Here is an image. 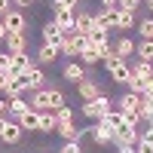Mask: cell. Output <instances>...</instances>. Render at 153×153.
<instances>
[{
    "instance_id": "1",
    "label": "cell",
    "mask_w": 153,
    "mask_h": 153,
    "mask_svg": "<svg viewBox=\"0 0 153 153\" xmlns=\"http://www.w3.org/2000/svg\"><path fill=\"white\" fill-rule=\"evenodd\" d=\"M107 74H110V80L113 83H120V86H129V80H132V68L126 65L123 58H113V61H107Z\"/></svg>"
},
{
    "instance_id": "2",
    "label": "cell",
    "mask_w": 153,
    "mask_h": 153,
    "mask_svg": "<svg viewBox=\"0 0 153 153\" xmlns=\"http://www.w3.org/2000/svg\"><path fill=\"white\" fill-rule=\"evenodd\" d=\"M138 107H141V95H135V92H123V95H120V110H123L135 126L141 123V117H138Z\"/></svg>"
},
{
    "instance_id": "3",
    "label": "cell",
    "mask_w": 153,
    "mask_h": 153,
    "mask_svg": "<svg viewBox=\"0 0 153 153\" xmlns=\"http://www.w3.org/2000/svg\"><path fill=\"white\" fill-rule=\"evenodd\" d=\"M138 141H141V135H138L135 123H129V126H123V129L113 132V144H120V147H135Z\"/></svg>"
},
{
    "instance_id": "4",
    "label": "cell",
    "mask_w": 153,
    "mask_h": 153,
    "mask_svg": "<svg viewBox=\"0 0 153 153\" xmlns=\"http://www.w3.org/2000/svg\"><path fill=\"white\" fill-rule=\"evenodd\" d=\"M3 25H6L9 34H25V31H28V16L16 6L12 12H6V16H3Z\"/></svg>"
},
{
    "instance_id": "5",
    "label": "cell",
    "mask_w": 153,
    "mask_h": 153,
    "mask_svg": "<svg viewBox=\"0 0 153 153\" xmlns=\"http://www.w3.org/2000/svg\"><path fill=\"white\" fill-rule=\"evenodd\" d=\"M22 138H25V129L19 126V120H6L0 141H3V144H9V147H16V144H22Z\"/></svg>"
},
{
    "instance_id": "6",
    "label": "cell",
    "mask_w": 153,
    "mask_h": 153,
    "mask_svg": "<svg viewBox=\"0 0 153 153\" xmlns=\"http://www.w3.org/2000/svg\"><path fill=\"white\" fill-rule=\"evenodd\" d=\"M55 25L65 34H74V25H76V9H65V6H55Z\"/></svg>"
},
{
    "instance_id": "7",
    "label": "cell",
    "mask_w": 153,
    "mask_h": 153,
    "mask_svg": "<svg viewBox=\"0 0 153 153\" xmlns=\"http://www.w3.org/2000/svg\"><path fill=\"white\" fill-rule=\"evenodd\" d=\"M61 40H65V31H61L55 22H46V25H43V46L58 49V46H61Z\"/></svg>"
},
{
    "instance_id": "8",
    "label": "cell",
    "mask_w": 153,
    "mask_h": 153,
    "mask_svg": "<svg viewBox=\"0 0 153 153\" xmlns=\"http://www.w3.org/2000/svg\"><path fill=\"white\" fill-rule=\"evenodd\" d=\"M61 76H65L68 83H74V86H80V83L86 80V68L80 65V61H68V65L61 68Z\"/></svg>"
},
{
    "instance_id": "9",
    "label": "cell",
    "mask_w": 153,
    "mask_h": 153,
    "mask_svg": "<svg viewBox=\"0 0 153 153\" xmlns=\"http://www.w3.org/2000/svg\"><path fill=\"white\" fill-rule=\"evenodd\" d=\"M113 49H117V55L126 61V65H129V61L135 58V52H138V46H135V40H132V37H120V40L113 43Z\"/></svg>"
},
{
    "instance_id": "10",
    "label": "cell",
    "mask_w": 153,
    "mask_h": 153,
    "mask_svg": "<svg viewBox=\"0 0 153 153\" xmlns=\"http://www.w3.org/2000/svg\"><path fill=\"white\" fill-rule=\"evenodd\" d=\"M31 68H37V58H34V55H28V52L12 55V74H16V76H25Z\"/></svg>"
},
{
    "instance_id": "11",
    "label": "cell",
    "mask_w": 153,
    "mask_h": 153,
    "mask_svg": "<svg viewBox=\"0 0 153 153\" xmlns=\"http://www.w3.org/2000/svg\"><path fill=\"white\" fill-rule=\"evenodd\" d=\"M89 129H92V141H95L98 147L113 144V129H107L104 123H95V126H89Z\"/></svg>"
},
{
    "instance_id": "12",
    "label": "cell",
    "mask_w": 153,
    "mask_h": 153,
    "mask_svg": "<svg viewBox=\"0 0 153 153\" xmlns=\"http://www.w3.org/2000/svg\"><path fill=\"white\" fill-rule=\"evenodd\" d=\"M92 28H95V19H92V12L80 6V9H76V25H74V31L89 37V31H92Z\"/></svg>"
},
{
    "instance_id": "13",
    "label": "cell",
    "mask_w": 153,
    "mask_h": 153,
    "mask_svg": "<svg viewBox=\"0 0 153 153\" xmlns=\"http://www.w3.org/2000/svg\"><path fill=\"white\" fill-rule=\"evenodd\" d=\"M28 92V80L25 76H16V74H9V80H6V98H16V95H25Z\"/></svg>"
},
{
    "instance_id": "14",
    "label": "cell",
    "mask_w": 153,
    "mask_h": 153,
    "mask_svg": "<svg viewBox=\"0 0 153 153\" xmlns=\"http://www.w3.org/2000/svg\"><path fill=\"white\" fill-rule=\"evenodd\" d=\"M98 123H104V126H107V129H113V132H117V129H123V126H129L132 120H129V117H126V113H123V110H110V113H104V117H101Z\"/></svg>"
},
{
    "instance_id": "15",
    "label": "cell",
    "mask_w": 153,
    "mask_h": 153,
    "mask_svg": "<svg viewBox=\"0 0 153 153\" xmlns=\"http://www.w3.org/2000/svg\"><path fill=\"white\" fill-rule=\"evenodd\" d=\"M98 61H101V49L92 46V43H86V46L80 49V65H83V68H92V65H98Z\"/></svg>"
},
{
    "instance_id": "16",
    "label": "cell",
    "mask_w": 153,
    "mask_h": 153,
    "mask_svg": "<svg viewBox=\"0 0 153 153\" xmlns=\"http://www.w3.org/2000/svg\"><path fill=\"white\" fill-rule=\"evenodd\" d=\"M6 52H12V55L28 52V37H25V34H9L6 37Z\"/></svg>"
},
{
    "instance_id": "17",
    "label": "cell",
    "mask_w": 153,
    "mask_h": 153,
    "mask_svg": "<svg viewBox=\"0 0 153 153\" xmlns=\"http://www.w3.org/2000/svg\"><path fill=\"white\" fill-rule=\"evenodd\" d=\"M76 92H80V98H83V101H95V98L101 95V89H98V83H95V80H89V76H86V80L76 86Z\"/></svg>"
},
{
    "instance_id": "18",
    "label": "cell",
    "mask_w": 153,
    "mask_h": 153,
    "mask_svg": "<svg viewBox=\"0 0 153 153\" xmlns=\"http://www.w3.org/2000/svg\"><path fill=\"white\" fill-rule=\"evenodd\" d=\"M25 80H28V89H31V92H37V89H43L46 74H43V68H40V65H37V68H31L28 74H25Z\"/></svg>"
},
{
    "instance_id": "19",
    "label": "cell",
    "mask_w": 153,
    "mask_h": 153,
    "mask_svg": "<svg viewBox=\"0 0 153 153\" xmlns=\"http://www.w3.org/2000/svg\"><path fill=\"white\" fill-rule=\"evenodd\" d=\"M129 68H132V74L138 76V80H153V65H150V61L135 58V61H129Z\"/></svg>"
},
{
    "instance_id": "20",
    "label": "cell",
    "mask_w": 153,
    "mask_h": 153,
    "mask_svg": "<svg viewBox=\"0 0 153 153\" xmlns=\"http://www.w3.org/2000/svg\"><path fill=\"white\" fill-rule=\"evenodd\" d=\"M31 110V101H25L22 95H16V98H9V117L12 120H19V117H25V113Z\"/></svg>"
},
{
    "instance_id": "21",
    "label": "cell",
    "mask_w": 153,
    "mask_h": 153,
    "mask_svg": "<svg viewBox=\"0 0 153 153\" xmlns=\"http://www.w3.org/2000/svg\"><path fill=\"white\" fill-rule=\"evenodd\" d=\"M89 43L98 46V49L110 46V31H107V28H92V31H89Z\"/></svg>"
},
{
    "instance_id": "22",
    "label": "cell",
    "mask_w": 153,
    "mask_h": 153,
    "mask_svg": "<svg viewBox=\"0 0 153 153\" xmlns=\"http://www.w3.org/2000/svg\"><path fill=\"white\" fill-rule=\"evenodd\" d=\"M19 126L25 132H40V113L37 110H28L25 117H19Z\"/></svg>"
},
{
    "instance_id": "23",
    "label": "cell",
    "mask_w": 153,
    "mask_h": 153,
    "mask_svg": "<svg viewBox=\"0 0 153 153\" xmlns=\"http://www.w3.org/2000/svg\"><path fill=\"white\" fill-rule=\"evenodd\" d=\"M37 65H55V58H58V49H52V46H40V49H37Z\"/></svg>"
},
{
    "instance_id": "24",
    "label": "cell",
    "mask_w": 153,
    "mask_h": 153,
    "mask_svg": "<svg viewBox=\"0 0 153 153\" xmlns=\"http://www.w3.org/2000/svg\"><path fill=\"white\" fill-rule=\"evenodd\" d=\"M58 135L65 138V141H83V129H76V126H58Z\"/></svg>"
},
{
    "instance_id": "25",
    "label": "cell",
    "mask_w": 153,
    "mask_h": 153,
    "mask_svg": "<svg viewBox=\"0 0 153 153\" xmlns=\"http://www.w3.org/2000/svg\"><path fill=\"white\" fill-rule=\"evenodd\" d=\"M40 132H43V135H52V132H58L55 113H40Z\"/></svg>"
},
{
    "instance_id": "26",
    "label": "cell",
    "mask_w": 153,
    "mask_h": 153,
    "mask_svg": "<svg viewBox=\"0 0 153 153\" xmlns=\"http://www.w3.org/2000/svg\"><path fill=\"white\" fill-rule=\"evenodd\" d=\"M138 117H141L144 123L153 126V98H144L141 95V107H138Z\"/></svg>"
},
{
    "instance_id": "27",
    "label": "cell",
    "mask_w": 153,
    "mask_h": 153,
    "mask_svg": "<svg viewBox=\"0 0 153 153\" xmlns=\"http://www.w3.org/2000/svg\"><path fill=\"white\" fill-rule=\"evenodd\" d=\"M135 58H141V61H150L153 65V40H144V43H138V52Z\"/></svg>"
},
{
    "instance_id": "28",
    "label": "cell",
    "mask_w": 153,
    "mask_h": 153,
    "mask_svg": "<svg viewBox=\"0 0 153 153\" xmlns=\"http://www.w3.org/2000/svg\"><path fill=\"white\" fill-rule=\"evenodd\" d=\"M132 28H138L135 12H123V9H120V31H132Z\"/></svg>"
},
{
    "instance_id": "29",
    "label": "cell",
    "mask_w": 153,
    "mask_h": 153,
    "mask_svg": "<svg viewBox=\"0 0 153 153\" xmlns=\"http://www.w3.org/2000/svg\"><path fill=\"white\" fill-rule=\"evenodd\" d=\"M138 34H141L144 40H153V16H147V19L138 22Z\"/></svg>"
},
{
    "instance_id": "30",
    "label": "cell",
    "mask_w": 153,
    "mask_h": 153,
    "mask_svg": "<svg viewBox=\"0 0 153 153\" xmlns=\"http://www.w3.org/2000/svg\"><path fill=\"white\" fill-rule=\"evenodd\" d=\"M49 101H52V113L61 110V107H68V104H65V92H61V89H49Z\"/></svg>"
},
{
    "instance_id": "31",
    "label": "cell",
    "mask_w": 153,
    "mask_h": 153,
    "mask_svg": "<svg viewBox=\"0 0 153 153\" xmlns=\"http://www.w3.org/2000/svg\"><path fill=\"white\" fill-rule=\"evenodd\" d=\"M83 117H89V120H101V107H98V101H83Z\"/></svg>"
},
{
    "instance_id": "32",
    "label": "cell",
    "mask_w": 153,
    "mask_h": 153,
    "mask_svg": "<svg viewBox=\"0 0 153 153\" xmlns=\"http://www.w3.org/2000/svg\"><path fill=\"white\" fill-rule=\"evenodd\" d=\"M55 123H58V126H71V123H74V110H71V107L55 110Z\"/></svg>"
},
{
    "instance_id": "33",
    "label": "cell",
    "mask_w": 153,
    "mask_h": 153,
    "mask_svg": "<svg viewBox=\"0 0 153 153\" xmlns=\"http://www.w3.org/2000/svg\"><path fill=\"white\" fill-rule=\"evenodd\" d=\"M0 74H12V52H0Z\"/></svg>"
},
{
    "instance_id": "34",
    "label": "cell",
    "mask_w": 153,
    "mask_h": 153,
    "mask_svg": "<svg viewBox=\"0 0 153 153\" xmlns=\"http://www.w3.org/2000/svg\"><path fill=\"white\" fill-rule=\"evenodd\" d=\"M117 6H120L123 12H135L138 6H141V0H117Z\"/></svg>"
},
{
    "instance_id": "35",
    "label": "cell",
    "mask_w": 153,
    "mask_h": 153,
    "mask_svg": "<svg viewBox=\"0 0 153 153\" xmlns=\"http://www.w3.org/2000/svg\"><path fill=\"white\" fill-rule=\"evenodd\" d=\"M135 150H138V153H153V141H150V138H144V135H141V141L135 144Z\"/></svg>"
},
{
    "instance_id": "36",
    "label": "cell",
    "mask_w": 153,
    "mask_h": 153,
    "mask_svg": "<svg viewBox=\"0 0 153 153\" xmlns=\"http://www.w3.org/2000/svg\"><path fill=\"white\" fill-rule=\"evenodd\" d=\"M129 92H135V95H141V92H144V80H138V76L132 74V80H129Z\"/></svg>"
},
{
    "instance_id": "37",
    "label": "cell",
    "mask_w": 153,
    "mask_h": 153,
    "mask_svg": "<svg viewBox=\"0 0 153 153\" xmlns=\"http://www.w3.org/2000/svg\"><path fill=\"white\" fill-rule=\"evenodd\" d=\"M58 153H83V147H80V141H65V147Z\"/></svg>"
},
{
    "instance_id": "38",
    "label": "cell",
    "mask_w": 153,
    "mask_h": 153,
    "mask_svg": "<svg viewBox=\"0 0 153 153\" xmlns=\"http://www.w3.org/2000/svg\"><path fill=\"white\" fill-rule=\"evenodd\" d=\"M113 58H120L113 46H104V49H101V61H104V65H107V61H113Z\"/></svg>"
},
{
    "instance_id": "39",
    "label": "cell",
    "mask_w": 153,
    "mask_h": 153,
    "mask_svg": "<svg viewBox=\"0 0 153 153\" xmlns=\"http://www.w3.org/2000/svg\"><path fill=\"white\" fill-rule=\"evenodd\" d=\"M52 6H65V9H80V0H52Z\"/></svg>"
},
{
    "instance_id": "40",
    "label": "cell",
    "mask_w": 153,
    "mask_h": 153,
    "mask_svg": "<svg viewBox=\"0 0 153 153\" xmlns=\"http://www.w3.org/2000/svg\"><path fill=\"white\" fill-rule=\"evenodd\" d=\"M0 120H9V98H0Z\"/></svg>"
},
{
    "instance_id": "41",
    "label": "cell",
    "mask_w": 153,
    "mask_h": 153,
    "mask_svg": "<svg viewBox=\"0 0 153 153\" xmlns=\"http://www.w3.org/2000/svg\"><path fill=\"white\" fill-rule=\"evenodd\" d=\"M16 9V3H12V0H0V19L6 16V12H12Z\"/></svg>"
},
{
    "instance_id": "42",
    "label": "cell",
    "mask_w": 153,
    "mask_h": 153,
    "mask_svg": "<svg viewBox=\"0 0 153 153\" xmlns=\"http://www.w3.org/2000/svg\"><path fill=\"white\" fill-rule=\"evenodd\" d=\"M144 98H153V80H144V92H141Z\"/></svg>"
},
{
    "instance_id": "43",
    "label": "cell",
    "mask_w": 153,
    "mask_h": 153,
    "mask_svg": "<svg viewBox=\"0 0 153 153\" xmlns=\"http://www.w3.org/2000/svg\"><path fill=\"white\" fill-rule=\"evenodd\" d=\"M101 9L107 12V9H120V6H117V0H101Z\"/></svg>"
},
{
    "instance_id": "44",
    "label": "cell",
    "mask_w": 153,
    "mask_h": 153,
    "mask_svg": "<svg viewBox=\"0 0 153 153\" xmlns=\"http://www.w3.org/2000/svg\"><path fill=\"white\" fill-rule=\"evenodd\" d=\"M6 37H9V31H6V25H3V19H0V43H6Z\"/></svg>"
},
{
    "instance_id": "45",
    "label": "cell",
    "mask_w": 153,
    "mask_h": 153,
    "mask_svg": "<svg viewBox=\"0 0 153 153\" xmlns=\"http://www.w3.org/2000/svg\"><path fill=\"white\" fill-rule=\"evenodd\" d=\"M6 80H9V74H0V92H6Z\"/></svg>"
},
{
    "instance_id": "46",
    "label": "cell",
    "mask_w": 153,
    "mask_h": 153,
    "mask_svg": "<svg viewBox=\"0 0 153 153\" xmlns=\"http://www.w3.org/2000/svg\"><path fill=\"white\" fill-rule=\"evenodd\" d=\"M12 3H16V6H31L34 0H12Z\"/></svg>"
},
{
    "instance_id": "47",
    "label": "cell",
    "mask_w": 153,
    "mask_h": 153,
    "mask_svg": "<svg viewBox=\"0 0 153 153\" xmlns=\"http://www.w3.org/2000/svg\"><path fill=\"white\" fill-rule=\"evenodd\" d=\"M117 153H138V150H135V147H120Z\"/></svg>"
},
{
    "instance_id": "48",
    "label": "cell",
    "mask_w": 153,
    "mask_h": 153,
    "mask_svg": "<svg viewBox=\"0 0 153 153\" xmlns=\"http://www.w3.org/2000/svg\"><path fill=\"white\" fill-rule=\"evenodd\" d=\"M144 6H147V12L153 16V0H144Z\"/></svg>"
},
{
    "instance_id": "49",
    "label": "cell",
    "mask_w": 153,
    "mask_h": 153,
    "mask_svg": "<svg viewBox=\"0 0 153 153\" xmlns=\"http://www.w3.org/2000/svg\"><path fill=\"white\" fill-rule=\"evenodd\" d=\"M144 138H150V141H153V126H150V132H147V135H144Z\"/></svg>"
},
{
    "instance_id": "50",
    "label": "cell",
    "mask_w": 153,
    "mask_h": 153,
    "mask_svg": "<svg viewBox=\"0 0 153 153\" xmlns=\"http://www.w3.org/2000/svg\"><path fill=\"white\" fill-rule=\"evenodd\" d=\"M3 126H6V120H0V135H3Z\"/></svg>"
}]
</instances>
